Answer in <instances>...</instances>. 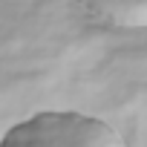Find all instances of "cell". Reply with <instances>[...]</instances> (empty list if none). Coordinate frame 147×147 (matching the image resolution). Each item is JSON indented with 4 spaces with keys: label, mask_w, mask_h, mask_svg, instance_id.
<instances>
[{
    "label": "cell",
    "mask_w": 147,
    "mask_h": 147,
    "mask_svg": "<svg viewBox=\"0 0 147 147\" xmlns=\"http://www.w3.org/2000/svg\"><path fill=\"white\" fill-rule=\"evenodd\" d=\"M92 12L110 18L118 26H147V3L144 0H127V3H95Z\"/></svg>",
    "instance_id": "cell-2"
},
{
    "label": "cell",
    "mask_w": 147,
    "mask_h": 147,
    "mask_svg": "<svg viewBox=\"0 0 147 147\" xmlns=\"http://www.w3.org/2000/svg\"><path fill=\"white\" fill-rule=\"evenodd\" d=\"M0 147H127L101 118L84 113H35L0 138Z\"/></svg>",
    "instance_id": "cell-1"
}]
</instances>
